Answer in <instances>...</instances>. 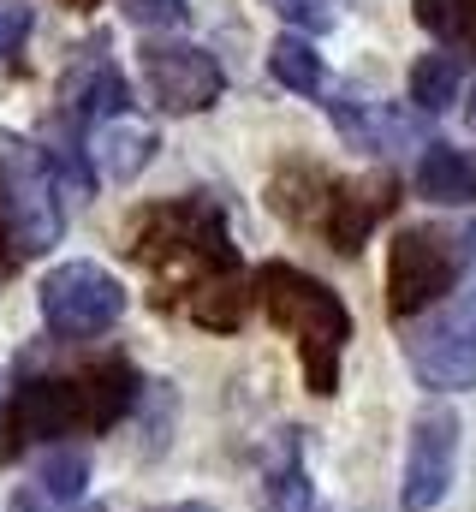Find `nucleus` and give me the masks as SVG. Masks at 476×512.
<instances>
[{"instance_id":"b1692460","label":"nucleus","mask_w":476,"mask_h":512,"mask_svg":"<svg viewBox=\"0 0 476 512\" xmlns=\"http://www.w3.org/2000/svg\"><path fill=\"white\" fill-rule=\"evenodd\" d=\"M18 239H12V227H6V215H0V280H6V274H12V268H18Z\"/></svg>"},{"instance_id":"a211bd4d","label":"nucleus","mask_w":476,"mask_h":512,"mask_svg":"<svg viewBox=\"0 0 476 512\" xmlns=\"http://www.w3.org/2000/svg\"><path fill=\"white\" fill-rule=\"evenodd\" d=\"M84 483H90L84 453H48L42 471H36V489L54 495V501H84Z\"/></svg>"},{"instance_id":"412c9836","label":"nucleus","mask_w":476,"mask_h":512,"mask_svg":"<svg viewBox=\"0 0 476 512\" xmlns=\"http://www.w3.org/2000/svg\"><path fill=\"white\" fill-rule=\"evenodd\" d=\"M6 512H108V507H102V501H54V495H42V489L30 483V489L12 495V507Z\"/></svg>"},{"instance_id":"aec40b11","label":"nucleus","mask_w":476,"mask_h":512,"mask_svg":"<svg viewBox=\"0 0 476 512\" xmlns=\"http://www.w3.org/2000/svg\"><path fill=\"white\" fill-rule=\"evenodd\" d=\"M417 24H423L429 36L453 42V36H459V24H465V0H417Z\"/></svg>"},{"instance_id":"393cba45","label":"nucleus","mask_w":476,"mask_h":512,"mask_svg":"<svg viewBox=\"0 0 476 512\" xmlns=\"http://www.w3.org/2000/svg\"><path fill=\"white\" fill-rule=\"evenodd\" d=\"M459 36L476 48V0H465V24H459Z\"/></svg>"},{"instance_id":"a878e982","label":"nucleus","mask_w":476,"mask_h":512,"mask_svg":"<svg viewBox=\"0 0 476 512\" xmlns=\"http://www.w3.org/2000/svg\"><path fill=\"white\" fill-rule=\"evenodd\" d=\"M161 512H215V507H203V501H179V507H161Z\"/></svg>"},{"instance_id":"6e6552de","label":"nucleus","mask_w":476,"mask_h":512,"mask_svg":"<svg viewBox=\"0 0 476 512\" xmlns=\"http://www.w3.org/2000/svg\"><path fill=\"white\" fill-rule=\"evenodd\" d=\"M459 471V411L453 405H423L411 417V447H405V483H399V507L429 512L447 501Z\"/></svg>"},{"instance_id":"f03ea898","label":"nucleus","mask_w":476,"mask_h":512,"mask_svg":"<svg viewBox=\"0 0 476 512\" xmlns=\"http://www.w3.org/2000/svg\"><path fill=\"white\" fill-rule=\"evenodd\" d=\"M256 298H262L268 322L298 340L310 393H334L340 387V352L352 340V310L340 304V292L322 286L316 274L292 268V262H262L256 268Z\"/></svg>"},{"instance_id":"4468645a","label":"nucleus","mask_w":476,"mask_h":512,"mask_svg":"<svg viewBox=\"0 0 476 512\" xmlns=\"http://www.w3.org/2000/svg\"><path fill=\"white\" fill-rule=\"evenodd\" d=\"M417 191L441 209H465L476 197V155L459 143H429L417 161Z\"/></svg>"},{"instance_id":"7ed1b4c3","label":"nucleus","mask_w":476,"mask_h":512,"mask_svg":"<svg viewBox=\"0 0 476 512\" xmlns=\"http://www.w3.org/2000/svg\"><path fill=\"white\" fill-rule=\"evenodd\" d=\"M131 256L149 262L161 280H185V292L238 274V251L209 203H155L131 227Z\"/></svg>"},{"instance_id":"1a4fd4ad","label":"nucleus","mask_w":476,"mask_h":512,"mask_svg":"<svg viewBox=\"0 0 476 512\" xmlns=\"http://www.w3.org/2000/svg\"><path fill=\"white\" fill-rule=\"evenodd\" d=\"M143 84H149L161 114H203V108L221 102L227 72L197 42H149L143 48Z\"/></svg>"},{"instance_id":"cd10ccee","label":"nucleus","mask_w":476,"mask_h":512,"mask_svg":"<svg viewBox=\"0 0 476 512\" xmlns=\"http://www.w3.org/2000/svg\"><path fill=\"white\" fill-rule=\"evenodd\" d=\"M0 387H6V382H0Z\"/></svg>"},{"instance_id":"6ab92c4d","label":"nucleus","mask_w":476,"mask_h":512,"mask_svg":"<svg viewBox=\"0 0 476 512\" xmlns=\"http://www.w3.org/2000/svg\"><path fill=\"white\" fill-rule=\"evenodd\" d=\"M262 6H274L286 24H298L304 36H322V30H334V6L340 0H262Z\"/></svg>"},{"instance_id":"9d476101","label":"nucleus","mask_w":476,"mask_h":512,"mask_svg":"<svg viewBox=\"0 0 476 512\" xmlns=\"http://www.w3.org/2000/svg\"><path fill=\"white\" fill-rule=\"evenodd\" d=\"M125 108H131V84L119 78V66L102 48H84L66 66V78H60V114L72 126L96 131V126H108V120H125Z\"/></svg>"},{"instance_id":"bb28decb","label":"nucleus","mask_w":476,"mask_h":512,"mask_svg":"<svg viewBox=\"0 0 476 512\" xmlns=\"http://www.w3.org/2000/svg\"><path fill=\"white\" fill-rule=\"evenodd\" d=\"M60 6H72V12H96L102 0H60Z\"/></svg>"},{"instance_id":"4be33fe9","label":"nucleus","mask_w":476,"mask_h":512,"mask_svg":"<svg viewBox=\"0 0 476 512\" xmlns=\"http://www.w3.org/2000/svg\"><path fill=\"white\" fill-rule=\"evenodd\" d=\"M125 12H131V24H143V30H167V24H185V0H131Z\"/></svg>"},{"instance_id":"dca6fc26","label":"nucleus","mask_w":476,"mask_h":512,"mask_svg":"<svg viewBox=\"0 0 476 512\" xmlns=\"http://www.w3.org/2000/svg\"><path fill=\"white\" fill-rule=\"evenodd\" d=\"M459 84H465V72H459V54H447V48H435V54H423V60L411 66V102H417L423 114L453 108V102H459Z\"/></svg>"},{"instance_id":"ddd939ff","label":"nucleus","mask_w":476,"mask_h":512,"mask_svg":"<svg viewBox=\"0 0 476 512\" xmlns=\"http://www.w3.org/2000/svg\"><path fill=\"white\" fill-rule=\"evenodd\" d=\"M155 149H161V137L149 126H131V120H108V126L90 131V161H96V173H108L119 185H131V179L155 161Z\"/></svg>"},{"instance_id":"39448f33","label":"nucleus","mask_w":476,"mask_h":512,"mask_svg":"<svg viewBox=\"0 0 476 512\" xmlns=\"http://www.w3.org/2000/svg\"><path fill=\"white\" fill-rule=\"evenodd\" d=\"M36 310H42L48 334L90 340V334H108L125 316V286H119L114 268H102V262H60L36 286Z\"/></svg>"},{"instance_id":"423d86ee","label":"nucleus","mask_w":476,"mask_h":512,"mask_svg":"<svg viewBox=\"0 0 476 512\" xmlns=\"http://www.w3.org/2000/svg\"><path fill=\"white\" fill-rule=\"evenodd\" d=\"M459 274H465V251H453L447 233L405 227L387 245V310L393 316H417V310L441 304V292H453Z\"/></svg>"},{"instance_id":"f257e3e1","label":"nucleus","mask_w":476,"mask_h":512,"mask_svg":"<svg viewBox=\"0 0 476 512\" xmlns=\"http://www.w3.org/2000/svg\"><path fill=\"white\" fill-rule=\"evenodd\" d=\"M137 387L143 382L119 358L114 364H96V370H78V376L24 382L6 399V441H0V453L18 459L24 447L54 441V435H102V429H114L119 417L131 411Z\"/></svg>"},{"instance_id":"0eeeda50","label":"nucleus","mask_w":476,"mask_h":512,"mask_svg":"<svg viewBox=\"0 0 476 512\" xmlns=\"http://www.w3.org/2000/svg\"><path fill=\"white\" fill-rule=\"evenodd\" d=\"M405 364L429 393L476 387V292H459L429 328H417L405 340Z\"/></svg>"},{"instance_id":"2eb2a0df","label":"nucleus","mask_w":476,"mask_h":512,"mask_svg":"<svg viewBox=\"0 0 476 512\" xmlns=\"http://www.w3.org/2000/svg\"><path fill=\"white\" fill-rule=\"evenodd\" d=\"M268 72H274V84H286L292 96H316L322 90V54L310 48V36H298V30H286V36H274V48H268Z\"/></svg>"},{"instance_id":"9b49d317","label":"nucleus","mask_w":476,"mask_h":512,"mask_svg":"<svg viewBox=\"0 0 476 512\" xmlns=\"http://www.w3.org/2000/svg\"><path fill=\"white\" fill-rule=\"evenodd\" d=\"M399 203V185L393 179H352V185H328V215H322V227H328V239H334V251H363V239L375 233V221L387 215Z\"/></svg>"},{"instance_id":"f8f14e48","label":"nucleus","mask_w":476,"mask_h":512,"mask_svg":"<svg viewBox=\"0 0 476 512\" xmlns=\"http://www.w3.org/2000/svg\"><path fill=\"white\" fill-rule=\"evenodd\" d=\"M262 512H328L310 471H304V441L298 429H280L274 447L262 453Z\"/></svg>"},{"instance_id":"20e7f679","label":"nucleus","mask_w":476,"mask_h":512,"mask_svg":"<svg viewBox=\"0 0 476 512\" xmlns=\"http://www.w3.org/2000/svg\"><path fill=\"white\" fill-rule=\"evenodd\" d=\"M0 215L18 239V251H54L66 233V209H60V173L48 167L42 143L0 131Z\"/></svg>"},{"instance_id":"f3484780","label":"nucleus","mask_w":476,"mask_h":512,"mask_svg":"<svg viewBox=\"0 0 476 512\" xmlns=\"http://www.w3.org/2000/svg\"><path fill=\"white\" fill-rule=\"evenodd\" d=\"M244 304H250V292H244L238 274H221V280H209V286H197L185 298L191 322H203V328H238L244 322Z\"/></svg>"},{"instance_id":"5701e85b","label":"nucleus","mask_w":476,"mask_h":512,"mask_svg":"<svg viewBox=\"0 0 476 512\" xmlns=\"http://www.w3.org/2000/svg\"><path fill=\"white\" fill-rule=\"evenodd\" d=\"M24 36H30V6L24 0H0V60L18 54Z\"/></svg>"}]
</instances>
